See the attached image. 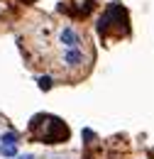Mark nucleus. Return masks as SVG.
I'll use <instances>...</instances> for the list:
<instances>
[{
	"label": "nucleus",
	"mask_w": 154,
	"mask_h": 159,
	"mask_svg": "<svg viewBox=\"0 0 154 159\" xmlns=\"http://www.w3.org/2000/svg\"><path fill=\"white\" fill-rule=\"evenodd\" d=\"M20 159H32V157H20Z\"/></svg>",
	"instance_id": "obj_5"
},
{
	"label": "nucleus",
	"mask_w": 154,
	"mask_h": 159,
	"mask_svg": "<svg viewBox=\"0 0 154 159\" xmlns=\"http://www.w3.org/2000/svg\"><path fill=\"white\" fill-rule=\"evenodd\" d=\"M25 2H32V0H25Z\"/></svg>",
	"instance_id": "obj_6"
},
{
	"label": "nucleus",
	"mask_w": 154,
	"mask_h": 159,
	"mask_svg": "<svg viewBox=\"0 0 154 159\" xmlns=\"http://www.w3.org/2000/svg\"><path fill=\"white\" fill-rule=\"evenodd\" d=\"M0 154L2 157H15L17 154V137L12 132L2 135V144H0Z\"/></svg>",
	"instance_id": "obj_3"
},
{
	"label": "nucleus",
	"mask_w": 154,
	"mask_h": 159,
	"mask_svg": "<svg viewBox=\"0 0 154 159\" xmlns=\"http://www.w3.org/2000/svg\"><path fill=\"white\" fill-rule=\"evenodd\" d=\"M39 88H42V91H49V88H52V79H49V76H42V79H39Z\"/></svg>",
	"instance_id": "obj_4"
},
{
	"label": "nucleus",
	"mask_w": 154,
	"mask_h": 159,
	"mask_svg": "<svg viewBox=\"0 0 154 159\" xmlns=\"http://www.w3.org/2000/svg\"><path fill=\"white\" fill-rule=\"evenodd\" d=\"M29 130L42 142H66V137H69V127L54 115H37L32 120Z\"/></svg>",
	"instance_id": "obj_1"
},
{
	"label": "nucleus",
	"mask_w": 154,
	"mask_h": 159,
	"mask_svg": "<svg viewBox=\"0 0 154 159\" xmlns=\"http://www.w3.org/2000/svg\"><path fill=\"white\" fill-rule=\"evenodd\" d=\"M113 27H115V34H127V12L120 7V5H110L108 12L100 17L98 22V30L100 34H113Z\"/></svg>",
	"instance_id": "obj_2"
}]
</instances>
